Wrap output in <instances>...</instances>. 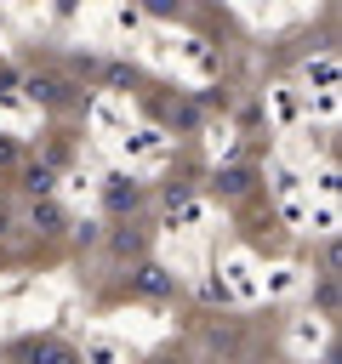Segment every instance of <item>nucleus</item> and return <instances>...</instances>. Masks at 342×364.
<instances>
[{
  "mask_svg": "<svg viewBox=\"0 0 342 364\" xmlns=\"http://www.w3.org/2000/svg\"><path fill=\"white\" fill-rule=\"evenodd\" d=\"M28 193H51V171H28Z\"/></svg>",
  "mask_w": 342,
  "mask_h": 364,
  "instance_id": "obj_7",
  "label": "nucleus"
},
{
  "mask_svg": "<svg viewBox=\"0 0 342 364\" xmlns=\"http://www.w3.org/2000/svg\"><path fill=\"white\" fill-rule=\"evenodd\" d=\"M34 228L51 233V228H57V205H34Z\"/></svg>",
  "mask_w": 342,
  "mask_h": 364,
  "instance_id": "obj_6",
  "label": "nucleus"
},
{
  "mask_svg": "<svg viewBox=\"0 0 342 364\" xmlns=\"http://www.w3.org/2000/svg\"><path fill=\"white\" fill-rule=\"evenodd\" d=\"M23 91H28V102H46V108H57V102L68 97V85H63L57 74H28V80H23Z\"/></svg>",
  "mask_w": 342,
  "mask_h": 364,
  "instance_id": "obj_1",
  "label": "nucleus"
},
{
  "mask_svg": "<svg viewBox=\"0 0 342 364\" xmlns=\"http://www.w3.org/2000/svg\"><path fill=\"white\" fill-rule=\"evenodd\" d=\"M91 358H97V364H125V358H120V353H114V347H103V341H97V347H91Z\"/></svg>",
  "mask_w": 342,
  "mask_h": 364,
  "instance_id": "obj_9",
  "label": "nucleus"
},
{
  "mask_svg": "<svg viewBox=\"0 0 342 364\" xmlns=\"http://www.w3.org/2000/svg\"><path fill=\"white\" fill-rule=\"evenodd\" d=\"M137 290H142V296H165V290H171V273H165L160 262H142V267H137Z\"/></svg>",
  "mask_w": 342,
  "mask_h": 364,
  "instance_id": "obj_2",
  "label": "nucleus"
},
{
  "mask_svg": "<svg viewBox=\"0 0 342 364\" xmlns=\"http://www.w3.org/2000/svg\"><path fill=\"white\" fill-rule=\"evenodd\" d=\"M245 182H251V171H239V165H228V171H217V188H222V193H239Z\"/></svg>",
  "mask_w": 342,
  "mask_h": 364,
  "instance_id": "obj_5",
  "label": "nucleus"
},
{
  "mask_svg": "<svg viewBox=\"0 0 342 364\" xmlns=\"http://www.w3.org/2000/svg\"><path fill=\"white\" fill-rule=\"evenodd\" d=\"M137 199H142V188H137V182H125V176H114V188H108V205H114V210H125V205H137Z\"/></svg>",
  "mask_w": 342,
  "mask_h": 364,
  "instance_id": "obj_4",
  "label": "nucleus"
},
{
  "mask_svg": "<svg viewBox=\"0 0 342 364\" xmlns=\"http://www.w3.org/2000/svg\"><path fill=\"white\" fill-rule=\"evenodd\" d=\"M137 245H142V233H114V250H120V256H131Z\"/></svg>",
  "mask_w": 342,
  "mask_h": 364,
  "instance_id": "obj_8",
  "label": "nucleus"
},
{
  "mask_svg": "<svg viewBox=\"0 0 342 364\" xmlns=\"http://www.w3.org/2000/svg\"><path fill=\"white\" fill-rule=\"evenodd\" d=\"M28 358H34V364H80V353H74V347H63V341H34V347H28Z\"/></svg>",
  "mask_w": 342,
  "mask_h": 364,
  "instance_id": "obj_3",
  "label": "nucleus"
}]
</instances>
